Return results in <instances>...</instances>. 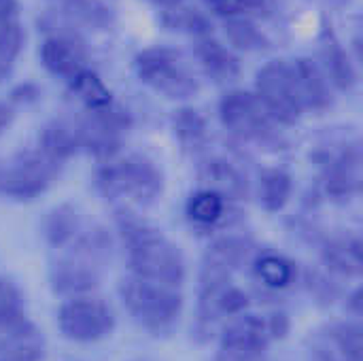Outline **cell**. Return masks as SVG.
<instances>
[{"instance_id": "31", "label": "cell", "mask_w": 363, "mask_h": 361, "mask_svg": "<svg viewBox=\"0 0 363 361\" xmlns=\"http://www.w3.org/2000/svg\"><path fill=\"white\" fill-rule=\"evenodd\" d=\"M15 9H17V2L15 0H0V23L13 19Z\"/></svg>"}, {"instance_id": "12", "label": "cell", "mask_w": 363, "mask_h": 361, "mask_svg": "<svg viewBox=\"0 0 363 361\" xmlns=\"http://www.w3.org/2000/svg\"><path fill=\"white\" fill-rule=\"evenodd\" d=\"M43 357L45 340L28 319L0 334V361H40Z\"/></svg>"}, {"instance_id": "28", "label": "cell", "mask_w": 363, "mask_h": 361, "mask_svg": "<svg viewBox=\"0 0 363 361\" xmlns=\"http://www.w3.org/2000/svg\"><path fill=\"white\" fill-rule=\"evenodd\" d=\"M266 0H208V4L221 13V15H228L232 19H238L242 15H249V13H255L257 9L264 6Z\"/></svg>"}, {"instance_id": "15", "label": "cell", "mask_w": 363, "mask_h": 361, "mask_svg": "<svg viewBox=\"0 0 363 361\" xmlns=\"http://www.w3.org/2000/svg\"><path fill=\"white\" fill-rule=\"evenodd\" d=\"M43 62L53 74H60L68 81H72L79 72L87 68L81 47L64 36H51L45 40Z\"/></svg>"}, {"instance_id": "33", "label": "cell", "mask_w": 363, "mask_h": 361, "mask_svg": "<svg viewBox=\"0 0 363 361\" xmlns=\"http://www.w3.org/2000/svg\"><path fill=\"white\" fill-rule=\"evenodd\" d=\"M153 4H157V6H177V4H181L183 0H151Z\"/></svg>"}, {"instance_id": "32", "label": "cell", "mask_w": 363, "mask_h": 361, "mask_svg": "<svg viewBox=\"0 0 363 361\" xmlns=\"http://www.w3.org/2000/svg\"><path fill=\"white\" fill-rule=\"evenodd\" d=\"M11 119H13L11 109H9V106H4V104H0V132H2V130H6V126L11 123Z\"/></svg>"}, {"instance_id": "8", "label": "cell", "mask_w": 363, "mask_h": 361, "mask_svg": "<svg viewBox=\"0 0 363 361\" xmlns=\"http://www.w3.org/2000/svg\"><path fill=\"white\" fill-rule=\"evenodd\" d=\"M272 338L266 328V319L259 315L242 313L228 321L221 332L219 349L223 357L232 361H262Z\"/></svg>"}, {"instance_id": "22", "label": "cell", "mask_w": 363, "mask_h": 361, "mask_svg": "<svg viewBox=\"0 0 363 361\" xmlns=\"http://www.w3.org/2000/svg\"><path fill=\"white\" fill-rule=\"evenodd\" d=\"M43 145H45V153L57 162V160H66L70 157L77 149H79V134L77 128H70L62 121L51 123L45 134H43Z\"/></svg>"}, {"instance_id": "24", "label": "cell", "mask_w": 363, "mask_h": 361, "mask_svg": "<svg viewBox=\"0 0 363 361\" xmlns=\"http://www.w3.org/2000/svg\"><path fill=\"white\" fill-rule=\"evenodd\" d=\"M23 45V32L15 19L0 23V74L11 68Z\"/></svg>"}, {"instance_id": "14", "label": "cell", "mask_w": 363, "mask_h": 361, "mask_svg": "<svg viewBox=\"0 0 363 361\" xmlns=\"http://www.w3.org/2000/svg\"><path fill=\"white\" fill-rule=\"evenodd\" d=\"M253 253V243L245 236H221L217 238L204 253V262L202 266H208L213 270H219L223 274L234 277V272H238Z\"/></svg>"}, {"instance_id": "19", "label": "cell", "mask_w": 363, "mask_h": 361, "mask_svg": "<svg viewBox=\"0 0 363 361\" xmlns=\"http://www.w3.org/2000/svg\"><path fill=\"white\" fill-rule=\"evenodd\" d=\"M198 60L204 66L206 74H211L215 81H232L240 72V64L236 55L225 49L217 40H202L198 45Z\"/></svg>"}, {"instance_id": "21", "label": "cell", "mask_w": 363, "mask_h": 361, "mask_svg": "<svg viewBox=\"0 0 363 361\" xmlns=\"http://www.w3.org/2000/svg\"><path fill=\"white\" fill-rule=\"evenodd\" d=\"M257 189H259V202L266 211L270 213H277L281 211L287 202H289V196H291V177L279 168H270V170H264L259 174V183H257Z\"/></svg>"}, {"instance_id": "20", "label": "cell", "mask_w": 363, "mask_h": 361, "mask_svg": "<svg viewBox=\"0 0 363 361\" xmlns=\"http://www.w3.org/2000/svg\"><path fill=\"white\" fill-rule=\"evenodd\" d=\"M228 213H230V200L206 189H198L187 202V215L200 228H213L223 223L228 219Z\"/></svg>"}, {"instance_id": "34", "label": "cell", "mask_w": 363, "mask_h": 361, "mask_svg": "<svg viewBox=\"0 0 363 361\" xmlns=\"http://www.w3.org/2000/svg\"><path fill=\"white\" fill-rule=\"evenodd\" d=\"M215 361H232V360H228V357H223V355H219V357H217V360Z\"/></svg>"}, {"instance_id": "18", "label": "cell", "mask_w": 363, "mask_h": 361, "mask_svg": "<svg viewBox=\"0 0 363 361\" xmlns=\"http://www.w3.org/2000/svg\"><path fill=\"white\" fill-rule=\"evenodd\" d=\"M255 277L259 279V283L268 289H287L296 283L298 279V270L294 266L291 260L279 255V253H264L255 260Z\"/></svg>"}, {"instance_id": "10", "label": "cell", "mask_w": 363, "mask_h": 361, "mask_svg": "<svg viewBox=\"0 0 363 361\" xmlns=\"http://www.w3.org/2000/svg\"><path fill=\"white\" fill-rule=\"evenodd\" d=\"M200 189L213 191L230 202L245 200L249 196V185L245 174L225 160H211L200 168Z\"/></svg>"}, {"instance_id": "13", "label": "cell", "mask_w": 363, "mask_h": 361, "mask_svg": "<svg viewBox=\"0 0 363 361\" xmlns=\"http://www.w3.org/2000/svg\"><path fill=\"white\" fill-rule=\"evenodd\" d=\"M323 266L338 277L357 279L363 272V245L357 236H340L325 243L321 251Z\"/></svg>"}, {"instance_id": "1", "label": "cell", "mask_w": 363, "mask_h": 361, "mask_svg": "<svg viewBox=\"0 0 363 361\" xmlns=\"http://www.w3.org/2000/svg\"><path fill=\"white\" fill-rule=\"evenodd\" d=\"M119 238L132 277L177 289L185 283V257L157 228L132 217L121 219Z\"/></svg>"}, {"instance_id": "30", "label": "cell", "mask_w": 363, "mask_h": 361, "mask_svg": "<svg viewBox=\"0 0 363 361\" xmlns=\"http://www.w3.org/2000/svg\"><path fill=\"white\" fill-rule=\"evenodd\" d=\"M266 328H268V334L272 340H285L291 332V321L285 313L277 311L266 319Z\"/></svg>"}, {"instance_id": "17", "label": "cell", "mask_w": 363, "mask_h": 361, "mask_svg": "<svg viewBox=\"0 0 363 361\" xmlns=\"http://www.w3.org/2000/svg\"><path fill=\"white\" fill-rule=\"evenodd\" d=\"M359 151L347 149L338 153L325 170V187L334 196H351L359 189Z\"/></svg>"}, {"instance_id": "23", "label": "cell", "mask_w": 363, "mask_h": 361, "mask_svg": "<svg viewBox=\"0 0 363 361\" xmlns=\"http://www.w3.org/2000/svg\"><path fill=\"white\" fill-rule=\"evenodd\" d=\"M72 89L79 94V98L89 106V111H102L111 106V94L104 87V83L98 79L96 72H91L89 68H85L83 72H79L72 81Z\"/></svg>"}, {"instance_id": "3", "label": "cell", "mask_w": 363, "mask_h": 361, "mask_svg": "<svg viewBox=\"0 0 363 361\" xmlns=\"http://www.w3.org/2000/svg\"><path fill=\"white\" fill-rule=\"evenodd\" d=\"M100 187L108 198L130 204H149L162 194V172L143 155H128L108 162L98 174Z\"/></svg>"}, {"instance_id": "4", "label": "cell", "mask_w": 363, "mask_h": 361, "mask_svg": "<svg viewBox=\"0 0 363 361\" xmlns=\"http://www.w3.org/2000/svg\"><path fill=\"white\" fill-rule=\"evenodd\" d=\"M136 74L145 85L166 98L183 100L198 91L191 66L174 49L155 47L143 51L136 57Z\"/></svg>"}, {"instance_id": "29", "label": "cell", "mask_w": 363, "mask_h": 361, "mask_svg": "<svg viewBox=\"0 0 363 361\" xmlns=\"http://www.w3.org/2000/svg\"><path fill=\"white\" fill-rule=\"evenodd\" d=\"M228 34H230V38H232L238 47L251 49V47H257V45L262 43V36L255 32V28H253L251 23L242 21V19H234V21L228 26Z\"/></svg>"}, {"instance_id": "16", "label": "cell", "mask_w": 363, "mask_h": 361, "mask_svg": "<svg viewBox=\"0 0 363 361\" xmlns=\"http://www.w3.org/2000/svg\"><path fill=\"white\" fill-rule=\"evenodd\" d=\"M294 72H296V81H298V89H300L304 109L319 111V109L330 106V102H332L330 81L317 64H313L311 60H298L294 64Z\"/></svg>"}, {"instance_id": "25", "label": "cell", "mask_w": 363, "mask_h": 361, "mask_svg": "<svg viewBox=\"0 0 363 361\" xmlns=\"http://www.w3.org/2000/svg\"><path fill=\"white\" fill-rule=\"evenodd\" d=\"M325 62H328V70L332 74V81L340 87H351L355 81V72L347 60V55L342 53V49L338 47H325Z\"/></svg>"}, {"instance_id": "6", "label": "cell", "mask_w": 363, "mask_h": 361, "mask_svg": "<svg viewBox=\"0 0 363 361\" xmlns=\"http://www.w3.org/2000/svg\"><path fill=\"white\" fill-rule=\"evenodd\" d=\"M257 98L272 119L296 123L304 111L294 64L274 60L257 72Z\"/></svg>"}, {"instance_id": "5", "label": "cell", "mask_w": 363, "mask_h": 361, "mask_svg": "<svg viewBox=\"0 0 363 361\" xmlns=\"http://www.w3.org/2000/svg\"><path fill=\"white\" fill-rule=\"evenodd\" d=\"M57 326L64 338L81 345L100 343L115 330L113 309L94 296L68 298L57 311Z\"/></svg>"}, {"instance_id": "27", "label": "cell", "mask_w": 363, "mask_h": 361, "mask_svg": "<svg viewBox=\"0 0 363 361\" xmlns=\"http://www.w3.org/2000/svg\"><path fill=\"white\" fill-rule=\"evenodd\" d=\"M47 234H49L51 245H55V247H64V245L72 243L74 236H77V219H74V215L72 213H62V211L55 213Z\"/></svg>"}, {"instance_id": "11", "label": "cell", "mask_w": 363, "mask_h": 361, "mask_svg": "<svg viewBox=\"0 0 363 361\" xmlns=\"http://www.w3.org/2000/svg\"><path fill=\"white\" fill-rule=\"evenodd\" d=\"M51 179L49 164L38 157H28L0 172V189L13 196H34L45 189Z\"/></svg>"}, {"instance_id": "2", "label": "cell", "mask_w": 363, "mask_h": 361, "mask_svg": "<svg viewBox=\"0 0 363 361\" xmlns=\"http://www.w3.org/2000/svg\"><path fill=\"white\" fill-rule=\"evenodd\" d=\"M119 298L128 315L147 332H168L183 313V296L177 287L151 283L138 277L119 283Z\"/></svg>"}, {"instance_id": "26", "label": "cell", "mask_w": 363, "mask_h": 361, "mask_svg": "<svg viewBox=\"0 0 363 361\" xmlns=\"http://www.w3.org/2000/svg\"><path fill=\"white\" fill-rule=\"evenodd\" d=\"M206 126L202 121L200 115H196V111H181L179 119H177V134L181 136V140L185 145H194L198 147L202 143V138L206 136Z\"/></svg>"}, {"instance_id": "7", "label": "cell", "mask_w": 363, "mask_h": 361, "mask_svg": "<svg viewBox=\"0 0 363 361\" xmlns=\"http://www.w3.org/2000/svg\"><path fill=\"white\" fill-rule=\"evenodd\" d=\"M223 126L242 140H264L272 134V117L264 109L262 100L249 91L234 89L223 96L221 106Z\"/></svg>"}, {"instance_id": "9", "label": "cell", "mask_w": 363, "mask_h": 361, "mask_svg": "<svg viewBox=\"0 0 363 361\" xmlns=\"http://www.w3.org/2000/svg\"><path fill=\"white\" fill-rule=\"evenodd\" d=\"M313 353L319 361H362L363 330L357 321H340L315 338Z\"/></svg>"}]
</instances>
